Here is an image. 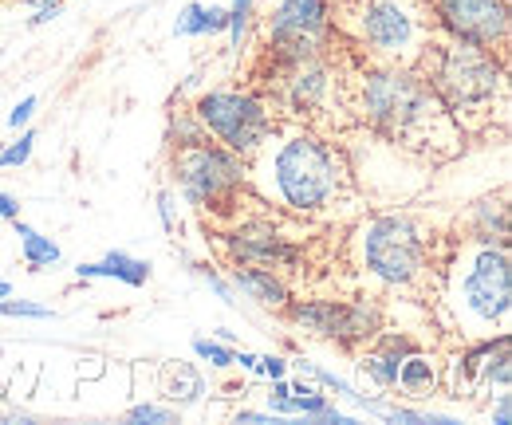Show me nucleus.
<instances>
[{
  "label": "nucleus",
  "mask_w": 512,
  "mask_h": 425,
  "mask_svg": "<svg viewBox=\"0 0 512 425\" xmlns=\"http://www.w3.org/2000/svg\"><path fill=\"white\" fill-rule=\"evenodd\" d=\"M339 107L379 142L422 162H446L465 138L414 63H355L343 71Z\"/></svg>",
  "instance_id": "f257e3e1"
},
{
  "label": "nucleus",
  "mask_w": 512,
  "mask_h": 425,
  "mask_svg": "<svg viewBox=\"0 0 512 425\" xmlns=\"http://www.w3.org/2000/svg\"><path fill=\"white\" fill-rule=\"evenodd\" d=\"M355 185V170L323 130L308 122H276L249 158V189L268 209L296 221L335 213Z\"/></svg>",
  "instance_id": "f03ea898"
},
{
  "label": "nucleus",
  "mask_w": 512,
  "mask_h": 425,
  "mask_svg": "<svg viewBox=\"0 0 512 425\" xmlns=\"http://www.w3.org/2000/svg\"><path fill=\"white\" fill-rule=\"evenodd\" d=\"M414 67L426 75L434 95L442 99L461 134H481L493 119H505L509 107V67L501 52L473 48L449 36H430Z\"/></svg>",
  "instance_id": "7ed1b4c3"
},
{
  "label": "nucleus",
  "mask_w": 512,
  "mask_h": 425,
  "mask_svg": "<svg viewBox=\"0 0 512 425\" xmlns=\"http://www.w3.org/2000/svg\"><path fill=\"white\" fill-rule=\"evenodd\" d=\"M442 300L465 339L509 331L512 319V252L509 244L449 241L438 268Z\"/></svg>",
  "instance_id": "20e7f679"
},
{
  "label": "nucleus",
  "mask_w": 512,
  "mask_h": 425,
  "mask_svg": "<svg viewBox=\"0 0 512 425\" xmlns=\"http://www.w3.org/2000/svg\"><path fill=\"white\" fill-rule=\"evenodd\" d=\"M355 268L383 292H422L438 280V233L406 209H383L355 225ZM449 248V244H446Z\"/></svg>",
  "instance_id": "39448f33"
},
{
  "label": "nucleus",
  "mask_w": 512,
  "mask_h": 425,
  "mask_svg": "<svg viewBox=\"0 0 512 425\" xmlns=\"http://www.w3.org/2000/svg\"><path fill=\"white\" fill-rule=\"evenodd\" d=\"M331 28L343 48L375 63H414L434 36L422 0H331Z\"/></svg>",
  "instance_id": "423d86ee"
},
{
  "label": "nucleus",
  "mask_w": 512,
  "mask_h": 425,
  "mask_svg": "<svg viewBox=\"0 0 512 425\" xmlns=\"http://www.w3.org/2000/svg\"><path fill=\"white\" fill-rule=\"evenodd\" d=\"M170 178H174V193L213 221H233L241 209V193L249 189V158L217 146L213 138L201 146H186V150H170Z\"/></svg>",
  "instance_id": "0eeeda50"
},
{
  "label": "nucleus",
  "mask_w": 512,
  "mask_h": 425,
  "mask_svg": "<svg viewBox=\"0 0 512 425\" xmlns=\"http://www.w3.org/2000/svg\"><path fill=\"white\" fill-rule=\"evenodd\" d=\"M256 87L268 95V103H272V111H276L280 122H308V126H316V122H323L339 107V87H343L339 48L331 56H320V60L264 63Z\"/></svg>",
  "instance_id": "6e6552de"
},
{
  "label": "nucleus",
  "mask_w": 512,
  "mask_h": 425,
  "mask_svg": "<svg viewBox=\"0 0 512 425\" xmlns=\"http://www.w3.org/2000/svg\"><path fill=\"white\" fill-rule=\"evenodd\" d=\"M193 115L201 119L205 134L241 154V158H253L260 150V142L276 130V111L268 103V95L260 87H245V83H221V87H205L197 99L190 103Z\"/></svg>",
  "instance_id": "1a4fd4ad"
},
{
  "label": "nucleus",
  "mask_w": 512,
  "mask_h": 425,
  "mask_svg": "<svg viewBox=\"0 0 512 425\" xmlns=\"http://www.w3.org/2000/svg\"><path fill=\"white\" fill-rule=\"evenodd\" d=\"M217 252L225 256V264H256V268H272L280 276H296L308 264V248L288 237V229L280 225L276 209H260L253 217H233L225 229L213 233Z\"/></svg>",
  "instance_id": "9d476101"
},
{
  "label": "nucleus",
  "mask_w": 512,
  "mask_h": 425,
  "mask_svg": "<svg viewBox=\"0 0 512 425\" xmlns=\"http://www.w3.org/2000/svg\"><path fill=\"white\" fill-rule=\"evenodd\" d=\"M430 28L438 36L501 52L512 40V8L509 0H422Z\"/></svg>",
  "instance_id": "9b49d317"
},
{
  "label": "nucleus",
  "mask_w": 512,
  "mask_h": 425,
  "mask_svg": "<svg viewBox=\"0 0 512 425\" xmlns=\"http://www.w3.org/2000/svg\"><path fill=\"white\" fill-rule=\"evenodd\" d=\"M260 40L264 48L292 44V40H331V0H264Z\"/></svg>",
  "instance_id": "f8f14e48"
},
{
  "label": "nucleus",
  "mask_w": 512,
  "mask_h": 425,
  "mask_svg": "<svg viewBox=\"0 0 512 425\" xmlns=\"http://www.w3.org/2000/svg\"><path fill=\"white\" fill-rule=\"evenodd\" d=\"M453 363H461V382L453 386V398L461 390H509L512 386V335L497 331L485 339H473V347H465Z\"/></svg>",
  "instance_id": "ddd939ff"
},
{
  "label": "nucleus",
  "mask_w": 512,
  "mask_h": 425,
  "mask_svg": "<svg viewBox=\"0 0 512 425\" xmlns=\"http://www.w3.org/2000/svg\"><path fill=\"white\" fill-rule=\"evenodd\" d=\"M284 319L304 331L308 339H323L331 347H339V335H343V300L339 296H292L284 307Z\"/></svg>",
  "instance_id": "4468645a"
},
{
  "label": "nucleus",
  "mask_w": 512,
  "mask_h": 425,
  "mask_svg": "<svg viewBox=\"0 0 512 425\" xmlns=\"http://www.w3.org/2000/svg\"><path fill=\"white\" fill-rule=\"evenodd\" d=\"M418 343L406 335V331H379V339L375 343H367L363 351H355L359 355V374L371 382V386H379L383 394L394 390V382H398V363H402V355L406 351H414Z\"/></svg>",
  "instance_id": "2eb2a0df"
},
{
  "label": "nucleus",
  "mask_w": 512,
  "mask_h": 425,
  "mask_svg": "<svg viewBox=\"0 0 512 425\" xmlns=\"http://www.w3.org/2000/svg\"><path fill=\"white\" fill-rule=\"evenodd\" d=\"M225 276H229L233 292L256 307L284 311L288 300H292V284H288V276H280V272H272V268H256V264H225Z\"/></svg>",
  "instance_id": "dca6fc26"
},
{
  "label": "nucleus",
  "mask_w": 512,
  "mask_h": 425,
  "mask_svg": "<svg viewBox=\"0 0 512 425\" xmlns=\"http://www.w3.org/2000/svg\"><path fill=\"white\" fill-rule=\"evenodd\" d=\"M457 241L473 244H509V193H489L481 201H473L465 209V217L457 221Z\"/></svg>",
  "instance_id": "f3484780"
},
{
  "label": "nucleus",
  "mask_w": 512,
  "mask_h": 425,
  "mask_svg": "<svg viewBox=\"0 0 512 425\" xmlns=\"http://www.w3.org/2000/svg\"><path fill=\"white\" fill-rule=\"evenodd\" d=\"M386 327V311L375 296H347L343 300V335H339V351H363L367 343L379 339Z\"/></svg>",
  "instance_id": "a211bd4d"
},
{
  "label": "nucleus",
  "mask_w": 512,
  "mask_h": 425,
  "mask_svg": "<svg viewBox=\"0 0 512 425\" xmlns=\"http://www.w3.org/2000/svg\"><path fill=\"white\" fill-rule=\"evenodd\" d=\"M442 386H446V374H442V363H438L430 351L414 347V351L402 355V363H398V382H394V390H398L402 398L426 402V398L442 394Z\"/></svg>",
  "instance_id": "6ab92c4d"
},
{
  "label": "nucleus",
  "mask_w": 512,
  "mask_h": 425,
  "mask_svg": "<svg viewBox=\"0 0 512 425\" xmlns=\"http://www.w3.org/2000/svg\"><path fill=\"white\" fill-rule=\"evenodd\" d=\"M75 276H79V280H119V284H127V288H146V284H150V260L130 256L123 248H111V252H103L99 260H83V264L75 268Z\"/></svg>",
  "instance_id": "aec40b11"
},
{
  "label": "nucleus",
  "mask_w": 512,
  "mask_h": 425,
  "mask_svg": "<svg viewBox=\"0 0 512 425\" xmlns=\"http://www.w3.org/2000/svg\"><path fill=\"white\" fill-rule=\"evenodd\" d=\"M209 394V382L201 374V366L193 363H166L162 366V402H170L174 410H193L201 406Z\"/></svg>",
  "instance_id": "412c9836"
},
{
  "label": "nucleus",
  "mask_w": 512,
  "mask_h": 425,
  "mask_svg": "<svg viewBox=\"0 0 512 425\" xmlns=\"http://www.w3.org/2000/svg\"><path fill=\"white\" fill-rule=\"evenodd\" d=\"M229 28V12L221 4H201L190 0L182 12H178V24H174V36L182 40H197V36H225Z\"/></svg>",
  "instance_id": "4be33fe9"
},
{
  "label": "nucleus",
  "mask_w": 512,
  "mask_h": 425,
  "mask_svg": "<svg viewBox=\"0 0 512 425\" xmlns=\"http://www.w3.org/2000/svg\"><path fill=\"white\" fill-rule=\"evenodd\" d=\"M12 233H16V241H20V256H24V264L32 268V272H44V268H56L60 260H64V252H60V244L52 241V237H44L40 229H32L28 221H12Z\"/></svg>",
  "instance_id": "5701e85b"
},
{
  "label": "nucleus",
  "mask_w": 512,
  "mask_h": 425,
  "mask_svg": "<svg viewBox=\"0 0 512 425\" xmlns=\"http://www.w3.org/2000/svg\"><path fill=\"white\" fill-rule=\"evenodd\" d=\"M201 142H209L201 119L193 115L190 103H178V107L170 111V119H166V146H170V150H186V146H201Z\"/></svg>",
  "instance_id": "b1692460"
},
{
  "label": "nucleus",
  "mask_w": 512,
  "mask_h": 425,
  "mask_svg": "<svg viewBox=\"0 0 512 425\" xmlns=\"http://www.w3.org/2000/svg\"><path fill=\"white\" fill-rule=\"evenodd\" d=\"M288 366H296V374L300 378H308V382H316L320 390H327L331 398H351L359 386H351L343 374H335V370H327L323 363H316V359H308V355H300V359H288Z\"/></svg>",
  "instance_id": "393cba45"
},
{
  "label": "nucleus",
  "mask_w": 512,
  "mask_h": 425,
  "mask_svg": "<svg viewBox=\"0 0 512 425\" xmlns=\"http://www.w3.org/2000/svg\"><path fill=\"white\" fill-rule=\"evenodd\" d=\"M193 355L197 363H205L209 370H233V347L221 343L217 335H193Z\"/></svg>",
  "instance_id": "a878e982"
},
{
  "label": "nucleus",
  "mask_w": 512,
  "mask_h": 425,
  "mask_svg": "<svg viewBox=\"0 0 512 425\" xmlns=\"http://www.w3.org/2000/svg\"><path fill=\"white\" fill-rule=\"evenodd\" d=\"M178 418H182V410H174L170 402H134L123 414V422L130 425H174Z\"/></svg>",
  "instance_id": "bb28decb"
},
{
  "label": "nucleus",
  "mask_w": 512,
  "mask_h": 425,
  "mask_svg": "<svg viewBox=\"0 0 512 425\" xmlns=\"http://www.w3.org/2000/svg\"><path fill=\"white\" fill-rule=\"evenodd\" d=\"M256 4H260V0H233V4L225 8V12H229L225 36H229L233 52H241V44H245V32H249V24H253V16H256Z\"/></svg>",
  "instance_id": "cd10ccee"
},
{
  "label": "nucleus",
  "mask_w": 512,
  "mask_h": 425,
  "mask_svg": "<svg viewBox=\"0 0 512 425\" xmlns=\"http://www.w3.org/2000/svg\"><path fill=\"white\" fill-rule=\"evenodd\" d=\"M32 150H36V130H32V126L16 130V138L0 150V154H4V170H20V166H28V162H32Z\"/></svg>",
  "instance_id": "c85d7f7f"
},
{
  "label": "nucleus",
  "mask_w": 512,
  "mask_h": 425,
  "mask_svg": "<svg viewBox=\"0 0 512 425\" xmlns=\"http://www.w3.org/2000/svg\"><path fill=\"white\" fill-rule=\"evenodd\" d=\"M193 272H197V276H201V280H205V288H209V292H213V296H217V300H221V304H229V307H241V296H237V292H233V284H229V276H225V272H221V268H213V264H197V268H193Z\"/></svg>",
  "instance_id": "c756f323"
},
{
  "label": "nucleus",
  "mask_w": 512,
  "mask_h": 425,
  "mask_svg": "<svg viewBox=\"0 0 512 425\" xmlns=\"http://www.w3.org/2000/svg\"><path fill=\"white\" fill-rule=\"evenodd\" d=\"M0 315L4 319H56V311L48 304H36V300H0Z\"/></svg>",
  "instance_id": "7c9ffc66"
},
{
  "label": "nucleus",
  "mask_w": 512,
  "mask_h": 425,
  "mask_svg": "<svg viewBox=\"0 0 512 425\" xmlns=\"http://www.w3.org/2000/svg\"><path fill=\"white\" fill-rule=\"evenodd\" d=\"M158 221H162V229H166L170 237L178 233L182 213H178V193H174V189H162V193H158Z\"/></svg>",
  "instance_id": "2f4dec72"
},
{
  "label": "nucleus",
  "mask_w": 512,
  "mask_h": 425,
  "mask_svg": "<svg viewBox=\"0 0 512 425\" xmlns=\"http://www.w3.org/2000/svg\"><path fill=\"white\" fill-rule=\"evenodd\" d=\"M36 107H40V99H36V95H24V99L12 107V115H8V130H24V126L32 122V115H36Z\"/></svg>",
  "instance_id": "473e14b6"
},
{
  "label": "nucleus",
  "mask_w": 512,
  "mask_h": 425,
  "mask_svg": "<svg viewBox=\"0 0 512 425\" xmlns=\"http://www.w3.org/2000/svg\"><path fill=\"white\" fill-rule=\"evenodd\" d=\"M512 422V394L501 390L497 394V406H493V425H509Z\"/></svg>",
  "instance_id": "72a5a7b5"
},
{
  "label": "nucleus",
  "mask_w": 512,
  "mask_h": 425,
  "mask_svg": "<svg viewBox=\"0 0 512 425\" xmlns=\"http://www.w3.org/2000/svg\"><path fill=\"white\" fill-rule=\"evenodd\" d=\"M16 217H20V197L0 189V221H8V225H12Z\"/></svg>",
  "instance_id": "f704fd0d"
},
{
  "label": "nucleus",
  "mask_w": 512,
  "mask_h": 425,
  "mask_svg": "<svg viewBox=\"0 0 512 425\" xmlns=\"http://www.w3.org/2000/svg\"><path fill=\"white\" fill-rule=\"evenodd\" d=\"M237 422H249V425H260V422H280V418H276V414H272V410H241V414H237Z\"/></svg>",
  "instance_id": "c9c22d12"
},
{
  "label": "nucleus",
  "mask_w": 512,
  "mask_h": 425,
  "mask_svg": "<svg viewBox=\"0 0 512 425\" xmlns=\"http://www.w3.org/2000/svg\"><path fill=\"white\" fill-rule=\"evenodd\" d=\"M233 366H241V370L256 374V355H253V351H241V347H233Z\"/></svg>",
  "instance_id": "e433bc0d"
},
{
  "label": "nucleus",
  "mask_w": 512,
  "mask_h": 425,
  "mask_svg": "<svg viewBox=\"0 0 512 425\" xmlns=\"http://www.w3.org/2000/svg\"><path fill=\"white\" fill-rule=\"evenodd\" d=\"M4 422H20V425H28V422H32V414H24V410H8V414H4Z\"/></svg>",
  "instance_id": "4c0bfd02"
},
{
  "label": "nucleus",
  "mask_w": 512,
  "mask_h": 425,
  "mask_svg": "<svg viewBox=\"0 0 512 425\" xmlns=\"http://www.w3.org/2000/svg\"><path fill=\"white\" fill-rule=\"evenodd\" d=\"M213 335H217V339H221V343H229V347H237V335H233V331H229V327H217V331H213Z\"/></svg>",
  "instance_id": "58836bf2"
},
{
  "label": "nucleus",
  "mask_w": 512,
  "mask_h": 425,
  "mask_svg": "<svg viewBox=\"0 0 512 425\" xmlns=\"http://www.w3.org/2000/svg\"><path fill=\"white\" fill-rule=\"evenodd\" d=\"M8 296H12V284H8V280H0V300H8Z\"/></svg>",
  "instance_id": "ea45409f"
},
{
  "label": "nucleus",
  "mask_w": 512,
  "mask_h": 425,
  "mask_svg": "<svg viewBox=\"0 0 512 425\" xmlns=\"http://www.w3.org/2000/svg\"><path fill=\"white\" fill-rule=\"evenodd\" d=\"M24 4H32V8H36V4H40V0H24Z\"/></svg>",
  "instance_id": "a19ab883"
},
{
  "label": "nucleus",
  "mask_w": 512,
  "mask_h": 425,
  "mask_svg": "<svg viewBox=\"0 0 512 425\" xmlns=\"http://www.w3.org/2000/svg\"><path fill=\"white\" fill-rule=\"evenodd\" d=\"M0 170H4V154H0Z\"/></svg>",
  "instance_id": "79ce46f5"
}]
</instances>
